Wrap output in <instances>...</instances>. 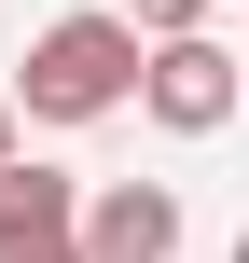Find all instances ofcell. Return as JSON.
Returning a JSON list of instances; mask_svg holds the SVG:
<instances>
[{
	"label": "cell",
	"instance_id": "cell-6",
	"mask_svg": "<svg viewBox=\"0 0 249 263\" xmlns=\"http://www.w3.org/2000/svg\"><path fill=\"white\" fill-rule=\"evenodd\" d=\"M14 153H28V139H14V111H0V166H14Z\"/></svg>",
	"mask_w": 249,
	"mask_h": 263
},
{
	"label": "cell",
	"instance_id": "cell-5",
	"mask_svg": "<svg viewBox=\"0 0 249 263\" xmlns=\"http://www.w3.org/2000/svg\"><path fill=\"white\" fill-rule=\"evenodd\" d=\"M0 263H83V250H69V236H55V250H0Z\"/></svg>",
	"mask_w": 249,
	"mask_h": 263
},
{
	"label": "cell",
	"instance_id": "cell-4",
	"mask_svg": "<svg viewBox=\"0 0 249 263\" xmlns=\"http://www.w3.org/2000/svg\"><path fill=\"white\" fill-rule=\"evenodd\" d=\"M125 28H139V42H194V28H208V0H125Z\"/></svg>",
	"mask_w": 249,
	"mask_h": 263
},
{
	"label": "cell",
	"instance_id": "cell-2",
	"mask_svg": "<svg viewBox=\"0 0 249 263\" xmlns=\"http://www.w3.org/2000/svg\"><path fill=\"white\" fill-rule=\"evenodd\" d=\"M125 97H139L166 139H222V125H236V55H222L208 28H194V42H139V83H125Z\"/></svg>",
	"mask_w": 249,
	"mask_h": 263
},
{
	"label": "cell",
	"instance_id": "cell-3",
	"mask_svg": "<svg viewBox=\"0 0 249 263\" xmlns=\"http://www.w3.org/2000/svg\"><path fill=\"white\" fill-rule=\"evenodd\" d=\"M69 250L83 263H166L180 250V194L166 180H111L97 208H69Z\"/></svg>",
	"mask_w": 249,
	"mask_h": 263
},
{
	"label": "cell",
	"instance_id": "cell-1",
	"mask_svg": "<svg viewBox=\"0 0 249 263\" xmlns=\"http://www.w3.org/2000/svg\"><path fill=\"white\" fill-rule=\"evenodd\" d=\"M125 83H139L125 14H55L28 42V125H97V111H125Z\"/></svg>",
	"mask_w": 249,
	"mask_h": 263
}]
</instances>
